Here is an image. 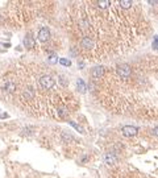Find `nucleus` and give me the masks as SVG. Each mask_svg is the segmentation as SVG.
Listing matches in <instances>:
<instances>
[{
  "label": "nucleus",
  "mask_w": 158,
  "mask_h": 178,
  "mask_svg": "<svg viewBox=\"0 0 158 178\" xmlns=\"http://www.w3.org/2000/svg\"><path fill=\"white\" fill-rule=\"evenodd\" d=\"M62 137H63V138H65V140H66V141H67V140H69V141H70V140H71V138H73V135H71V133H67V132H63V133H62Z\"/></svg>",
  "instance_id": "nucleus-11"
},
{
  "label": "nucleus",
  "mask_w": 158,
  "mask_h": 178,
  "mask_svg": "<svg viewBox=\"0 0 158 178\" xmlns=\"http://www.w3.org/2000/svg\"><path fill=\"white\" fill-rule=\"evenodd\" d=\"M137 133V128L136 127H132V125H125L123 128V135L125 137H132V136H136Z\"/></svg>",
  "instance_id": "nucleus-4"
},
{
  "label": "nucleus",
  "mask_w": 158,
  "mask_h": 178,
  "mask_svg": "<svg viewBox=\"0 0 158 178\" xmlns=\"http://www.w3.org/2000/svg\"><path fill=\"white\" fill-rule=\"evenodd\" d=\"M0 117H3V119H7V117H8V115H7V113H3V115H0Z\"/></svg>",
  "instance_id": "nucleus-13"
},
{
  "label": "nucleus",
  "mask_w": 158,
  "mask_h": 178,
  "mask_svg": "<svg viewBox=\"0 0 158 178\" xmlns=\"http://www.w3.org/2000/svg\"><path fill=\"white\" fill-rule=\"evenodd\" d=\"M115 161H116L115 153H107V155H106V164L107 165H112Z\"/></svg>",
  "instance_id": "nucleus-5"
},
{
  "label": "nucleus",
  "mask_w": 158,
  "mask_h": 178,
  "mask_svg": "<svg viewBox=\"0 0 158 178\" xmlns=\"http://www.w3.org/2000/svg\"><path fill=\"white\" fill-rule=\"evenodd\" d=\"M49 61H50V63H57L58 62V56L57 54H50V57H49Z\"/></svg>",
  "instance_id": "nucleus-9"
},
{
  "label": "nucleus",
  "mask_w": 158,
  "mask_h": 178,
  "mask_svg": "<svg viewBox=\"0 0 158 178\" xmlns=\"http://www.w3.org/2000/svg\"><path fill=\"white\" fill-rule=\"evenodd\" d=\"M24 46H25L27 49H29V50L36 48V40L33 38L32 33H28L25 36V38H24Z\"/></svg>",
  "instance_id": "nucleus-3"
},
{
  "label": "nucleus",
  "mask_w": 158,
  "mask_h": 178,
  "mask_svg": "<svg viewBox=\"0 0 158 178\" xmlns=\"http://www.w3.org/2000/svg\"><path fill=\"white\" fill-rule=\"evenodd\" d=\"M58 83L63 87H67L69 86V79L66 78V75H63V74H61V75H58Z\"/></svg>",
  "instance_id": "nucleus-7"
},
{
  "label": "nucleus",
  "mask_w": 158,
  "mask_h": 178,
  "mask_svg": "<svg viewBox=\"0 0 158 178\" xmlns=\"http://www.w3.org/2000/svg\"><path fill=\"white\" fill-rule=\"evenodd\" d=\"M104 74H106V67L103 66V65H98L95 67H92L91 78H92L94 82H98V81H100V79L104 77Z\"/></svg>",
  "instance_id": "nucleus-1"
},
{
  "label": "nucleus",
  "mask_w": 158,
  "mask_h": 178,
  "mask_svg": "<svg viewBox=\"0 0 158 178\" xmlns=\"http://www.w3.org/2000/svg\"><path fill=\"white\" fill-rule=\"evenodd\" d=\"M70 124H71V125H73V127H74V128H75V129H78V131H79V132H83V131H82V129H81V127H79V125H78V124H77V123H74V121H70Z\"/></svg>",
  "instance_id": "nucleus-12"
},
{
  "label": "nucleus",
  "mask_w": 158,
  "mask_h": 178,
  "mask_svg": "<svg viewBox=\"0 0 158 178\" xmlns=\"http://www.w3.org/2000/svg\"><path fill=\"white\" fill-rule=\"evenodd\" d=\"M77 87H78V90L81 94H85L86 92V85H85V82H83V79H78L77 81Z\"/></svg>",
  "instance_id": "nucleus-6"
},
{
  "label": "nucleus",
  "mask_w": 158,
  "mask_h": 178,
  "mask_svg": "<svg viewBox=\"0 0 158 178\" xmlns=\"http://www.w3.org/2000/svg\"><path fill=\"white\" fill-rule=\"evenodd\" d=\"M132 6H133V3L129 2V0H124V2L118 3V7L123 8V9H129V8H132Z\"/></svg>",
  "instance_id": "nucleus-8"
},
{
  "label": "nucleus",
  "mask_w": 158,
  "mask_h": 178,
  "mask_svg": "<svg viewBox=\"0 0 158 178\" xmlns=\"http://www.w3.org/2000/svg\"><path fill=\"white\" fill-rule=\"evenodd\" d=\"M59 62H61V65H63V66H70L71 65V62L69 61V59H66V58H62V59H59Z\"/></svg>",
  "instance_id": "nucleus-10"
},
{
  "label": "nucleus",
  "mask_w": 158,
  "mask_h": 178,
  "mask_svg": "<svg viewBox=\"0 0 158 178\" xmlns=\"http://www.w3.org/2000/svg\"><path fill=\"white\" fill-rule=\"evenodd\" d=\"M38 41L41 42V44H45L48 42L49 40H50V31H49V28L48 27H42L41 29L38 31Z\"/></svg>",
  "instance_id": "nucleus-2"
}]
</instances>
